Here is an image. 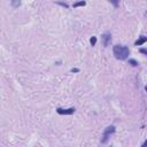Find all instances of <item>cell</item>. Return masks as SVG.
<instances>
[{
	"label": "cell",
	"mask_w": 147,
	"mask_h": 147,
	"mask_svg": "<svg viewBox=\"0 0 147 147\" xmlns=\"http://www.w3.org/2000/svg\"><path fill=\"white\" fill-rule=\"evenodd\" d=\"M75 108H57L56 109V113L57 114H60V115H71V114H74L75 113Z\"/></svg>",
	"instance_id": "4"
},
{
	"label": "cell",
	"mask_w": 147,
	"mask_h": 147,
	"mask_svg": "<svg viewBox=\"0 0 147 147\" xmlns=\"http://www.w3.org/2000/svg\"><path fill=\"white\" fill-rule=\"evenodd\" d=\"M146 14H147V11H146Z\"/></svg>",
	"instance_id": "14"
},
{
	"label": "cell",
	"mask_w": 147,
	"mask_h": 147,
	"mask_svg": "<svg viewBox=\"0 0 147 147\" xmlns=\"http://www.w3.org/2000/svg\"><path fill=\"white\" fill-rule=\"evenodd\" d=\"M90 42H91L92 46H95V44H96V37H92L90 39Z\"/></svg>",
	"instance_id": "9"
},
{
	"label": "cell",
	"mask_w": 147,
	"mask_h": 147,
	"mask_svg": "<svg viewBox=\"0 0 147 147\" xmlns=\"http://www.w3.org/2000/svg\"><path fill=\"white\" fill-rule=\"evenodd\" d=\"M85 5H86V2L82 0V1H78V2H75V3L72 5V7H74V8H76V7H79V6H85Z\"/></svg>",
	"instance_id": "7"
},
{
	"label": "cell",
	"mask_w": 147,
	"mask_h": 147,
	"mask_svg": "<svg viewBox=\"0 0 147 147\" xmlns=\"http://www.w3.org/2000/svg\"><path fill=\"white\" fill-rule=\"evenodd\" d=\"M140 52H141V53H144V54H146V55H147V51H146V49H140Z\"/></svg>",
	"instance_id": "11"
},
{
	"label": "cell",
	"mask_w": 147,
	"mask_h": 147,
	"mask_svg": "<svg viewBox=\"0 0 147 147\" xmlns=\"http://www.w3.org/2000/svg\"><path fill=\"white\" fill-rule=\"evenodd\" d=\"M146 41H147V37H145V36H140V37L134 41V45H136V46H140V45L145 44Z\"/></svg>",
	"instance_id": "5"
},
{
	"label": "cell",
	"mask_w": 147,
	"mask_h": 147,
	"mask_svg": "<svg viewBox=\"0 0 147 147\" xmlns=\"http://www.w3.org/2000/svg\"><path fill=\"white\" fill-rule=\"evenodd\" d=\"M109 2L113 3V6H114L115 8H117L118 5H119V0H109Z\"/></svg>",
	"instance_id": "8"
},
{
	"label": "cell",
	"mask_w": 147,
	"mask_h": 147,
	"mask_svg": "<svg viewBox=\"0 0 147 147\" xmlns=\"http://www.w3.org/2000/svg\"><path fill=\"white\" fill-rule=\"evenodd\" d=\"M115 132V126L114 125H110V126H108V127H106L105 129V131H103V139L101 140L102 142H106L107 141V139H108V137L111 134V133H114Z\"/></svg>",
	"instance_id": "2"
},
{
	"label": "cell",
	"mask_w": 147,
	"mask_h": 147,
	"mask_svg": "<svg viewBox=\"0 0 147 147\" xmlns=\"http://www.w3.org/2000/svg\"><path fill=\"white\" fill-rule=\"evenodd\" d=\"M101 41H102V45L105 47H107L109 45V42L111 41V34H110V32H105L103 34H101Z\"/></svg>",
	"instance_id": "3"
},
{
	"label": "cell",
	"mask_w": 147,
	"mask_h": 147,
	"mask_svg": "<svg viewBox=\"0 0 147 147\" xmlns=\"http://www.w3.org/2000/svg\"><path fill=\"white\" fill-rule=\"evenodd\" d=\"M146 146H147V139H146V141L142 144V147H146Z\"/></svg>",
	"instance_id": "12"
},
{
	"label": "cell",
	"mask_w": 147,
	"mask_h": 147,
	"mask_svg": "<svg viewBox=\"0 0 147 147\" xmlns=\"http://www.w3.org/2000/svg\"><path fill=\"white\" fill-rule=\"evenodd\" d=\"M10 3L14 8H18L21 6V0H10Z\"/></svg>",
	"instance_id": "6"
},
{
	"label": "cell",
	"mask_w": 147,
	"mask_h": 147,
	"mask_svg": "<svg viewBox=\"0 0 147 147\" xmlns=\"http://www.w3.org/2000/svg\"><path fill=\"white\" fill-rule=\"evenodd\" d=\"M145 88H146V91H147V86H146V87H145Z\"/></svg>",
	"instance_id": "13"
},
{
	"label": "cell",
	"mask_w": 147,
	"mask_h": 147,
	"mask_svg": "<svg viewBox=\"0 0 147 147\" xmlns=\"http://www.w3.org/2000/svg\"><path fill=\"white\" fill-rule=\"evenodd\" d=\"M129 63H130V64H132L133 67H136V65H138V62H137L136 60H129Z\"/></svg>",
	"instance_id": "10"
},
{
	"label": "cell",
	"mask_w": 147,
	"mask_h": 147,
	"mask_svg": "<svg viewBox=\"0 0 147 147\" xmlns=\"http://www.w3.org/2000/svg\"><path fill=\"white\" fill-rule=\"evenodd\" d=\"M113 53L117 60H126L130 54V49L123 45H115L113 47Z\"/></svg>",
	"instance_id": "1"
}]
</instances>
